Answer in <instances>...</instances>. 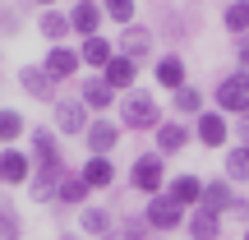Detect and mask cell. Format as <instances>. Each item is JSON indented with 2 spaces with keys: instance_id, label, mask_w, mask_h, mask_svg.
Returning a JSON list of instances; mask_svg holds the SVG:
<instances>
[{
  "instance_id": "cell-1",
  "label": "cell",
  "mask_w": 249,
  "mask_h": 240,
  "mask_svg": "<svg viewBox=\"0 0 249 240\" xmlns=\"http://www.w3.org/2000/svg\"><path fill=\"white\" fill-rule=\"evenodd\" d=\"M120 120H124V129H157L161 125V102L152 97V92L134 88V92H124V102H120Z\"/></svg>"
},
{
  "instance_id": "cell-2",
  "label": "cell",
  "mask_w": 249,
  "mask_h": 240,
  "mask_svg": "<svg viewBox=\"0 0 249 240\" xmlns=\"http://www.w3.org/2000/svg\"><path fill=\"white\" fill-rule=\"evenodd\" d=\"M129 185L134 189H143V194H161V185H166V157H161L157 148L152 152H139L134 157V166H129Z\"/></svg>"
},
{
  "instance_id": "cell-3",
  "label": "cell",
  "mask_w": 249,
  "mask_h": 240,
  "mask_svg": "<svg viewBox=\"0 0 249 240\" xmlns=\"http://www.w3.org/2000/svg\"><path fill=\"white\" fill-rule=\"evenodd\" d=\"M217 111L222 116H249V70H235L217 83Z\"/></svg>"
},
{
  "instance_id": "cell-4",
  "label": "cell",
  "mask_w": 249,
  "mask_h": 240,
  "mask_svg": "<svg viewBox=\"0 0 249 240\" xmlns=\"http://www.w3.org/2000/svg\"><path fill=\"white\" fill-rule=\"evenodd\" d=\"M185 217H189V213L166 194V189H161V194H152V199H148V208H143V222H148L152 231H161V236L176 231V226H185Z\"/></svg>"
},
{
  "instance_id": "cell-5",
  "label": "cell",
  "mask_w": 249,
  "mask_h": 240,
  "mask_svg": "<svg viewBox=\"0 0 249 240\" xmlns=\"http://www.w3.org/2000/svg\"><path fill=\"white\" fill-rule=\"evenodd\" d=\"M55 129L60 134H88V107L79 97H55Z\"/></svg>"
},
{
  "instance_id": "cell-6",
  "label": "cell",
  "mask_w": 249,
  "mask_h": 240,
  "mask_svg": "<svg viewBox=\"0 0 249 240\" xmlns=\"http://www.w3.org/2000/svg\"><path fill=\"white\" fill-rule=\"evenodd\" d=\"M0 180L5 185H28L33 180V157L18 148H0Z\"/></svg>"
},
{
  "instance_id": "cell-7",
  "label": "cell",
  "mask_w": 249,
  "mask_h": 240,
  "mask_svg": "<svg viewBox=\"0 0 249 240\" xmlns=\"http://www.w3.org/2000/svg\"><path fill=\"white\" fill-rule=\"evenodd\" d=\"M152 79H157V88H166V92H180L189 83V65L180 60V55H161L157 65H152Z\"/></svg>"
},
{
  "instance_id": "cell-8",
  "label": "cell",
  "mask_w": 249,
  "mask_h": 240,
  "mask_svg": "<svg viewBox=\"0 0 249 240\" xmlns=\"http://www.w3.org/2000/svg\"><path fill=\"white\" fill-rule=\"evenodd\" d=\"M79 51H70V46H51L46 51V60H42V70L51 74V83H65V79H74L79 74Z\"/></svg>"
},
{
  "instance_id": "cell-9",
  "label": "cell",
  "mask_w": 249,
  "mask_h": 240,
  "mask_svg": "<svg viewBox=\"0 0 249 240\" xmlns=\"http://www.w3.org/2000/svg\"><path fill=\"white\" fill-rule=\"evenodd\" d=\"M166 194L176 199V203L185 208V213H194V208H198V199H203V180H198L194 171H185V176H171Z\"/></svg>"
},
{
  "instance_id": "cell-10",
  "label": "cell",
  "mask_w": 249,
  "mask_h": 240,
  "mask_svg": "<svg viewBox=\"0 0 249 240\" xmlns=\"http://www.w3.org/2000/svg\"><path fill=\"white\" fill-rule=\"evenodd\" d=\"M194 134H198V143H203V148H222V143L231 139V125H226L222 111H203L198 125H194Z\"/></svg>"
},
{
  "instance_id": "cell-11",
  "label": "cell",
  "mask_w": 249,
  "mask_h": 240,
  "mask_svg": "<svg viewBox=\"0 0 249 240\" xmlns=\"http://www.w3.org/2000/svg\"><path fill=\"white\" fill-rule=\"evenodd\" d=\"M231 203H235L231 180H208V185H203V199H198V208H203V213L222 217V213H231Z\"/></svg>"
},
{
  "instance_id": "cell-12",
  "label": "cell",
  "mask_w": 249,
  "mask_h": 240,
  "mask_svg": "<svg viewBox=\"0 0 249 240\" xmlns=\"http://www.w3.org/2000/svg\"><path fill=\"white\" fill-rule=\"evenodd\" d=\"M120 55H124V60H134V65H143V60L152 55V33L129 23V28L120 33Z\"/></svg>"
},
{
  "instance_id": "cell-13",
  "label": "cell",
  "mask_w": 249,
  "mask_h": 240,
  "mask_svg": "<svg viewBox=\"0 0 249 240\" xmlns=\"http://www.w3.org/2000/svg\"><path fill=\"white\" fill-rule=\"evenodd\" d=\"M60 180H65V166H37L33 180H28V194H33L37 203H46V199H55Z\"/></svg>"
},
{
  "instance_id": "cell-14",
  "label": "cell",
  "mask_w": 249,
  "mask_h": 240,
  "mask_svg": "<svg viewBox=\"0 0 249 240\" xmlns=\"http://www.w3.org/2000/svg\"><path fill=\"white\" fill-rule=\"evenodd\" d=\"M18 83H23L28 97H37V102H55V97H51L55 83H51V74H46L42 65H23V70H18Z\"/></svg>"
},
{
  "instance_id": "cell-15",
  "label": "cell",
  "mask_w": 249,
  "mask_h": 240,
  "mask_svg": "<svg viewBox=\"0 0 249 240\" xmlns=\"http://www.w3.org/2000/svg\"><path fill=\"white\" fill-rule=\"evenodd\" d=\"M102 79H107V83H111L116 92H134V79H139V65H134V60H124V55L116 51V60H111L107 70H102Z\"/></svg>"
},
{
  "instance_id": "cell-16",
  "label": "cell",
  "mask_w": 249,
  "mask_h": 240,
  "mask_svg": "<svg viewBox=\"0 0 249 240\" xmlns=\"http://www.w3.org/2000/svg\"><path fill=\"white\" fill-rule=\"evenodd\" d=\"M79 102H83L88 111H107V107H116V88H111V83L97 74V79H88V83H83Z\"/></svg>"
},
{
  "instance_id": "cell-17",
  "label": "cell",
  "mask_w": 249,
  "mask_h": 240,
  "mask_svg": "<svg viewBox=\"0 0 249 240\" xmlns=\"http://www.w3.org/2000/svg\"><path fill=\"white\" fill-rule=\"evenodd\" d=\"M116 143H120V125H111V120H92L88 125V148H92V157H107Z\"/></svg>"
},
{
  "instance_id": "cell-18",
  "label": "cell",
  "mask_w": 249,
  "mask_h": 240,
  "mask_svg": "<svg viewBox=\"0 0 249 240\" xmlns=\"http://www.w3.org/2000/svg\"><path fill=\"white\" fill-rule=\"evenodd\" d=\"M185 143H189V129H185L180 120L157 125V152H161V157H176V152H185Z\"/></svg>"
},
{
  "instance_id": "cell-19",
  "label": "cell",
  "mask_w": 249,
  "mask_h": 240,
  "mask_svg": "<svg viewBox=\"0 0 249 240\" xmlns=\"http://www.w3.org/2000/svg\"><path fill=\"white\" fill-rule=\"evenodd\" d=\"M79 60H83V65H92V70H107V65L116 60V46H111L107 37L97 33V37H88V42L79 46Z\"/></svg>"
},
{
  "instance_id": "cell-20",
  "label": "cell",
  "mask_w": 249,
  "mask_h": 240,
  "mask_svg": "<svg viewBox=\"0 0 249 240\" xmlns=\"http://www.w3.org/2000/svg\"><path fill=\"white\" fill-rule=\"evenodd\" d=\"M97 28H102V9H97V5H74V9H70V33H79L83 42L97 37Z\"/></svg>"
},
{
  "instance_id": "cell-21",
  "label": "cell",
  "mask_w": 249,
  "mask_h": 240,
  "mask_svg": "<svg viewBox=\"0 0 249 240\" xmlns=\"http://www.w3.org/2000/svg\"><path fill=\"white\" fill-rule=\"evenodd\" d=\"M185 231H189V240H217V236H222V217L194 208V213L185 217Z\"/></svg>"
},
{
  "instance_id": "cell-22",
  "label": "cell",
  "mask_w": 249,
  "mask_h": 240,
  "mask_svg": "<svg viewBox=\"0 0 249 240\" xmlns=\"http://www.w3.org/2000/svg\"><path fill=\"white\" fill-rule=\"evenodd\" d=\"M79 176L88 180V189H107L111 180H116V166H111V157H88Z\"/></svg>"
},
{
  "instance_id": "cell-23",
  "label": "cell",
  "mask_w": 249,
  "mask_h": 240,
  "mask_svg": "<svg viewBox=\"0 0 249 240\" xmlns=\"http://www.w3.org/2000/svg\"><path fill=\"white\" fill-rule=\"evenodd\" d=\"M55 199H60L65 208H79L83 199H88V180H83L79 171H65V180H60V189H55Z\"/></svg>"
},
{
  "instance_id": "cell-24",
  "label": "cell",
  "mask_w": 249,
  "mask_h": 240,
  "mask_svg": "<svg viewBox=\"0 0 249 240\" xmlns=\"http://www.w3.org/2000/svg\"><path fill=\"white\" fill-rule=\"evenodd\" d=\"M33 157L37 166H60V143L51 139V129H33Z\"/></svg>"
},
{
  "instance_id": "cell-25",
  "label": "cell",
  "mask_w": 249,
  "mask_h": 240,
  "mask_svg": "<svg viewBox=\"0 0 249 240\" xmlns=\"http://www.w3.org/2000/svg\"><path fill=\"white\" fill-rule=\"evenodd\" d=\"M222 23H226V33H231V37H245L249 33V0H231L226 14H222Z\"/></svg>"
},
{
  "instance_id": "cell-26",
  "label": "cell",
  "mask_w": 249,
  "mask_h": 240,
  "mask_svg": "<svg viewBox=\"0 0 249 240\" xmlns=\"http://www.w3.org/2000/svg\"><path fill=\"white\" fill-rule=\"evenodd\" d=\"M226 180H231V185H249V148L245 143L226 152Z\"/></svg>"
},
{
  "instance_id": "cell-27",
  "label": "cell",
  "mask_w": 249,
  "mask_h": 240,
  "mask_svg": "<svg viewBox=\"0 0 249 240\" xmlns=\"http://www.w3.org/2000/svg\"><path fill=\"white\" fill-rule=\"evenodd\" d=\"M37 28H42V37H46V42H55V46H60V37L70 33V14H55V9H42Z\"/></svg>"
},
{
  "instance_id": "cell-28",
  "label": "cell",
  "mask_w": 249,
  "mask_h": 240,
  "mask_svg": "<svg viewBox=\"0 0 249 240\" xmlns=\"http://www.w3.org/2000/svg\"><path fill=\"white\" fill-rule=\"evenodd\" d=\"M79 226L88 236H111V231H116V217H111L107 208H88V213L79 217Z\"/></svg>"
},
{
  "instance_id": "cell-29",
  "label": "cell",
  "mask_w": 249,
  "mask_h": 240,
  "mask_svg": "<svg viewBox=\"0 0 249 240\" xmlns=\"http://www.w3.org/2000/svg\"><path fill=\"white\" fill-rule=\"evenodd\" d=\"M171 107H176L180 116H203V92H198L194 83H185V88L176 92V102H171Z\"/></svg>"
},
{
  "instance_id": "cell-30",
  "label": "cell",
  "mask_w": 249,
  "mask_h": 240,
  "mask_svg": "<svg viewBox=\"0 0 249 240\" xmlns=\"http://www.w3.org/2000/svg\"><path fill=\"white\" fill-rule=\"evenodd\" d=\"M23 129H28V125H23V116H18V111L0 107V143H5V148H14V139H18Z\"/></svg>"
},
{
  "instance_id": "cell-31",
  "label": "cell",
  "mask_w": 249,
  "mask_h": 240,
  "mask_svg": "<svg viewBox=\"0 0 249 240\" xmlns=\"http://www.w3.org/2000/svg\"><path fill=\"white\" fill-rule=\"evenodd\" d=\"M102 14H107L111 23L129 28V23H134V0H102Z\"/></svg>"
},
{
  "instance_id": "cell-32",
  "label": "cell",
  "mask_w": 249,
  "mask_h": 240,
  "mask_svg": "<svg viewBox=\"0 0 249 240\" xmlns=\"http://www.w3.org/2000/svg\"><path fill=\"white\" fill-rule=\"evenodd\" d=\"M0 240H18V213L9 203H0Z\"/></svg>"
},
{
  "instance_id": "cell-33",
  "label": "cell",
  "mask_w": 249,
  "mask_h": 240,
  "mask_svg": "<svg viewBox=\"0 0 249 240\" xmlns=\"http://www.w3.org/2000/svg\"><path fill=\"white\" fill-rule=\"evenodd\" d=\"M148 222H124V226H116L111 236H102V240H148V231H143Z\"/></svg>"
},
{
  "instance_id": "cell-34",
  "label": "cell",
  "mask_w": 249,
  "mask_h": 240,
  "mask_svg": "<svg viewBox=\"0 0 249 240\" xmlns=\"http://www.w3.org/2000/svg\"><path fill=\"white\" fill-rule=\"evenodd\" d=\"M0 33H18V9H0Z\"/></svg>"
},
{
  "instance_id": "cell-35",
  "label": "cell",
  "mask_w": 249,
  "mask_h": 240,
  "mask_svg": "<svg viewBox=\"0 0 249 240\" xmlns=\"http://www.w3.org/2000/svg\"><path fill=\"white\" fill-rule=\"evenodd\" d=\"M235 60L249 70V33H245V37H235Z\"/></svg>"
},
{
  "instance_id": "cell-36",
  "label": "cell",
  "mask_w": 249,
  "mask_h": 240,
  "mask_svg": "<svg viewBox=\"0 0 249 240\" xmlns=\"http://www.w3.org/2000/svg\"><path fill=\"white\" fill-rule=\"evenodd\" d=\"M231 217H235V222H249V199H235V203H231Z\"/></svg>"
},
{
  "instance_id": "cell-37",
  "label": "cell",
  "mask_w": 249,
  "mask_h": 240,
  "mask_svg": "<svg viewBox=\"0 0 249 240\" xmlns=\"http://www.w3.org/2000/svg\"><path fill=\"white\" fill-rule=\"evenodd\" d=\"M240 139H245V148H249V120H240Z\"/></svg>"
},
{
  "instance_id": "cell-38",
  "label": "cell",
  "mask_w": 249,
  "mask_h": 240,
  "mask_svg": "<svg viewBox=\"0 0 249 240\" xmlns=\"http://www.w3.org/2000/svg\"><path fill=\"white\" fill-rule=\"evenodd\" d=\"M37 5H42V9H51V5H55V0H37Z\"/></svg>"
},
{
  "instance_id": "cell-39",
  "label": "cell",
  "mask_w": 249,
  "mask_h": 240,
  "mask_svg": "<svg viewBox=\"0 0 249 240\" xmlns=\"http://www.w3.org/2000/svg\"><path fill=\"white\" fill-rule=\"evenodd\" d=\"M79 5H97V0H79Z\"/></svg>"
},
{
  "instance_id": "cell-40",
  "label": "cell",
  "mask_w": 249,
  "mask_h": 240,
  "mask_svg": "<svg viewBox=\"0 0 249 240\" xmlns=\"http://www.w3.org/2000/svg\"><path fill=\"white\" fill-rule=\"evenodd\" d=\"M245 240H249V226H245Z\"/></svg>"
},
{
  "instance_id": "cell-41",
  "label": "cell",
  "mask_w": 249,
  "mask_h": 240,
  "mask_svg": "<svg viewBox=\"0 0 249 240\" xmlns=\"http://www.w3.org/2000/svg\"><path fill=\"white\" fill-rule=\"evenodd\" d=\"M65 240H74V236H65Z\"/></svg>"
}]
</instances>
